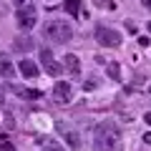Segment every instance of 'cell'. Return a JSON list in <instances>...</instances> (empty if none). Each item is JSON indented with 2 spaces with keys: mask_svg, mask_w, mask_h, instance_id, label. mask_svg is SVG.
I'll use <instances>...</instances> for the list:
<instances>
[{
  "mask_svg": "<svg viewBox=\"0 0 151 151\" xmlns=\"http://www.w3.org/2000/svg\"><path fill=\"white\" fill-rule=\"evenodd\" d=\"M93 40H96L98 45H103V48H116V45L121 43V33L113 30V28H96L93 30Z\"/></svg>",
  "mask_w": 151,
  "mask_h": 151,
  "instance_id": "obj_3",
  "label": "cell"
},
{
  "mask_svg": "<svg viewBox=\"0 0 151 151\" xmlns=\"http://www.w3.org/2000/svg\"><path fill=\"white\" fill-rule=\"evenodd\" d=\"M83 88H86V91H91V88H96V78H91V81H88V83H86Z\"/></svg>",
  "mask_w": 151,
  "mask_h": 151,
  "instance_id": "obj_18",
  "label": "cell"
},
{
  "mask_svg": "<svg viewBox=\"0 0 151 151\" xmlns=\"http://www.w3.org/2000/svg\"><path fill=\"white\" fill-rule=\"evenodd\" d=\"M144 5H146V8H149V10H151V0H144Z\"/></svg>",
  "mask_w": 151,
  "mask_h": 151,
  "instance_id": "obj_22",
  "label": "cell"
},
{
  "mask_svg": "<svg viewBox=\"0 0 151 151\" xmlns=\"http://www.w3.org/2000/svg\"><path fill=\"white\" fill-rule=\"evenodd\" d=\"M93 149L96 151H121V131L111 121H103L93 131Z\"/></svg>",
  "mask_w": 151,
  "mask_h": 151,
  "instance_id": "obj_1",
  "label": "cell"
},
{
  "mask_svg": "<svg viewBox=\"0 0 151 151\" xmlns=\"http://www.w3.org/2000/svg\"><path fill=\"white\" fill-rule=\"evenodd\" d=\"M20 96H25V98H38L40 96V91H18Z\"/></svg>",
  "mask_w": 151,
  "mask_h": 151,
  "instance_id": "obj_16",
  "label": "cell"
},
{
  "mask_svg": "<svg viewBox=\"0 0 151 151\" xmlns=\"http://www.w3.org/2000/svg\"><path fill=\"white\" fill-rule=\"evenodd\" d=\"M20 73L25 76L28 81H33V78H38V73H40V68H38L33 60H20Z\"/></svg>",
  "mask_w": 151,
  "mask_h": 151,
  "instance_id": "obj_10",
  "label": "cell"
},
{
  "mask_svg": "<svg viewBox=\"0 0 151 151\" xmlns=\"http://www.w3.org/2000/svg\"><path fill=\"white\" fill-rule=\"evenodd\" d=\"M106 70H108V76H111L113 81H121V68H119V63H108Z\"/></svg>",
  "mask_w": 151,
  "mask_h": 151,
  "instance_id": "obj_14",
  "label": "cell"
},
{
  "mask_svg": "<svg viewBox=\"0 0 151 151\" xmlns=\"http://www.w3.org/2000/svg\"><path fill=\"white\" fill-rule=\"evenodd\" d=\"M15 20H18V25H20L23 30H30V28L35 25V8H33V5H23V8H18Z\"/></svg>",
  "mask_w": 151,
  "mask_h": 151,
  "instance_id": "obj_6",
  "label": "cell"
},
{
  "mask_svg": "<svg viewBox=\"0 0 151 151\" xmlns=\"http://www.w3.org/2000/svg\"><path fill=\"white\" fill-rule=\"evenodd\" d=\"M63 10L68 13V15H78V13H81V0H65L63 3Z\"/></svg>",
  "mask_w": 151,
  "mask_h": 151,
  "instance_id": "obj_12",
  "label": "cell"
},
{
  "mask_svg": "<svg viewBox=\"0 0 151 151\" xmlns=\"http://www.w3.org/2000/svg\"><path fill=\"white\" fill-rule=\"evenodd\" d=\"M0 103H3V93H0Z\"/></svg>",
  "mask_w": 151,
  "mask_h": 151,
  "instance_id": "obj_24",
  "label": "cell"
},
{
  "mask_svg": "<svg viewBox=\"0 0 151 151\" xmlns=\"http://www.w3.org/2000/svg\"><path fill=\"white\" fill-rule=\"evenodd\" d=\"M33 45H35V40H33V38L20 35V38H15V45H13V48H15V50H30Z\"/></svg>",
  "mask_w": 151,
  "mask_h": 151,
  "instance_id": "obj_11",
  "label": "cell"
},
{
  "mask_svg": "<svg viewBox=\"0 0 151 151\" xmlns=\"http://www.w3.org/2000/svg\"><path fill=\"white\" fill-rule=\"evenodd\" d=\"M53 101L60 103V106H68V103L73 101V86H70L68 81H58L53 86Z\"/></svg>",
  "mask_w": 151,
  "mask_h": 151,
  "instance_id": "obj_4",
  "label": "cell"
},
{
  "mask_svg": "<svg viewBox=\"0 0 151 151\" xmlns=\"http://www.w3.org/2000/svg\"><path fill=\"white\" fill-rule=\"evenodd\" d=\"M63 60H65V63H63V68L68 70V73H73V76H78V73H81V58H78V55L68 53Z\"/></svg>",
  "mask_w": 151,
  "mask_h": 151,
  "instance_id": "obj_9",
  "label": "cell"
},
{
  "mask_svg": "<svg viewBox=\"0 0 151 151\" xmlns=\"http://www.w3.org/2000/svg\"><path fill=\"white\" fill-rule=\"evenodd\" d=\"M13 5H15V8H23V5H25V0H13Z\"/></svg>",
  "mask_w": 151,
  "mask_h": 151,
  "instance_id": "obj_19",
  "label": "cell"
},
{
  "mask_svg": "<svg viewBox=\"0 0 151 151\" xmlns=\"http://www.w3.org/2000/svg\"><path fill=\"white\" fill-rule=\"evenodd\" d=\"M0 76L3 78H13L15 76V65H13V60L5 53H0Z\"/></svg>",
  "mask_w": 151,
  "mask_h": 151,
  "instance_id": "obj_8",
  "label": "cell"
},
{
  "mask_svg": "<svg viewBox=\"0 0 151 151\" xmlns=\"http://www.w3.org/2000/svg\"><path fill=\"white\" fill-rule=\"evenodd\" d=\"M0 149H3V151H15V149H13V144L8 141L5 134H0Z\"/></svg>",
  "mask_w": 151,
  "mask_h": 151,
  "instance_id": "obj_15",
  "label": "cell"
},
{
  "mask_svg": "<svg viewBox=\"0 0 151 151\" xmlns=\"http://www.w3.org/2000/svg\"><path fill=\"white\" fill-rule=\"evenodd\" d=\"M43 35L48 38V40H53V43H68L70 38H73V25H70L68 20H48L43 25Z\"/></svg>",
  "mask_w": 151,
  "mask_h": 151,
  "instance_id": "obj_2",
  "label": "cell"
},
{
  "mask_svg": "<svg viewBox=\"0 0 151 151\" xmlns=\"http://www.w3.org/2000/svg\"><path fill=\"white\" fill-rule=\"evenodd\" d=\"M38 144L43 146V151H63V146L58 141H48V139H38Z\"/></svg>",
  "mask_w": 151,
  "mask_h": 151,
  "instance_id": "obj_13",
  "label": "cell"
},
{
  "mask_svg": "<svg viewBox=\"0 0 151 151\" xmlns=\"http://www.w3.org/2000/svg\"><path fill=\"white\" fill-rule=\"evenodd\" d=\"M144 141H146V144H149V146H151V131H149V134H146V136H144Z\"/></svg>",
  "mask_w": 151,
  "mask_h": 151,
  "instance_id": "obj_21",
  "label": "cell"
},
{
  "mask_svg": "<svg viewBox=\"0 0 151 151\" xmlns=\"http://www.w3.org/2000/svg\"><path fill=\"white\" fill-rule=\"evenodd\" d=\"M149 33H151V20H149Z\"/></svg>",
  "mask_w": 151,
  "mask_h": 151,
  "instance_id": "obj_23",
  "label": "cell"
},
{
  "mask_svg": "<svg viewBox=\"0 0 151 151\" xmlns=\"http://www.w3.org/2000/svg\"><path fill=\"white\" fill-rule=\"evenodd\" d=\"M55 129H58V134L63 136V141L70 146V149H78V146H81V136H78V131L70 129L65 121H55Z\"/></svg>",
  "mask_w": 151,
  "mask_h": 151,
  "instance_id": "obj_5",
  "label": "cell"
},
{
  "mask_svg": "<svg viewBox=\"0 0 151 151\" xmlns=\"http://www.w3.org/2000/svg\"><path fill=\"white\" fill-rule=\"evenodd\" d=\"M40 63H43V70H45L48 76H60V73H63V65L53 58V53H50L48 48L40 50Z\"/></svg>",
  "mask_w": 151,
  "mask_h": 151,
  "instance_id": "obj_7",
  "label": "cell"
},
{
  "mask_svg": "<svg viewBox=\"0 0 151 151\" xmlns=\"http://www.w3.org/2000/svg\"><path fill=\"white\" fill-rule=\"evenodd\" d=\"M144 121H146V124L151 126V111H149V113H146V116H144Z\"/></svg>",
  "mask_w": 151,
  "mask_h": 151,
  "instance_id": "obj_20",
  "label": "cell"
},
{
  "mask_svg": "<svg viewBox=\"0 0 151 151\" xmlns=\"http://www.w3.org/2000/svg\"><path fill=\"white\" fill-rule=\"evenodd\" d=\"M96 5H101V8H116L113 3H108V0H96Z\"/></svg>",
  "mask_w": 151,
  "mask_h": 151,
  "instance_id": "obj_17",
  "label": "cell"
}]
</instances>
